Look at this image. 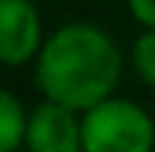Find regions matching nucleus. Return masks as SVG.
<instances>
[{"label":"nucleus","mask_w":155,"mask_h":152,"mask_svg":"<svg viewBox=\"0 0 155 152\" xmlns=\"http://www.w3.org/2000/svg\"><path fill=\"white\" fill-rule=\"evenodd\" d=\"M29 118L23 112V103L12 92L0 95V152H17L26 144Z\"/></svg>","instance_id":"obj_5"},{"label":"nucleus","mask_w":155,"mask_h":152,"mask_svg":"<svg viewBox=\"0 0 155 152\" xmlns=\"http://www.w3.org/2000/svg\"><path fill=\"white\" fill-rule=\"evenodd\" d=\"M83 152H152L155 124L132 101L106 98L83 112Z\"/></svg>","instance_id":"obj_2"},{"label":"nucleus","mask_w":155,"mask_h":152,"mask_svg":"<svg viewBox=\"0 0 155 152\" xmlns=\"http://www.w3.org/2000/svg\"><path fill=\"white\" fill-rule=\"evenodd\" d=\"M132 63L138 75L150 86H155V29H147L132 46Z\"/></svg>","instance_id":"obj_6"},{"label":"nucleus","mask_w":155,"mask_h":152,"mask_svg":"<svg viewBox=\"0 0 155 152\" xmlns=\"http://www.w3.org/2000/svg\"><path fill=\"white\" fill-rule=\"evenodd\" d=\"M40 17L32 0H0V57L9 66L40 55Z\"/></svg>","instance_id":"obj_4"},{"label":"nucleus","mask_w":155,"mask_h":152,"mask_svg":"<svg viewBox=\"0 0 155 152\" xmlns=\"http://www.w3.org/2000/svg\"><path fill=\"white\" fill-rule=\"evenodd\" d=\"M29 152H83V121L75 109L46 101L29 115L26 129Z\"/></svg>","instance_id":"obj_3"},{"label":"nucleus","mask_w":155,"mask_h":152,"mask_svg":"<svg viewBox=\"0 0 155 152\" xmlns=\"http://www.w3.org/2000/svg\"><path fill=\"white\" fill-rule=\"evenodd\" d=\"M35 78L46 101L86 112L112 98L121 80V52L104 29L92 23H69L40 49Z\"/></svg>","instance_id":"obj_1"},{"label":"nucleus","mask_w":155,"mask_h":152,"mask_svg":"<svg viewBox=\"0 0 155 152\" xmlns=\"http://www.w3.org/2000/svg\"><path fill=\"white\" fill-rule=\"evenodd\" d=\"M127 6L138 23H144L147 29H155V0H127Z\"/></svg>","instance_id":"obj_7"}]
</instances>
